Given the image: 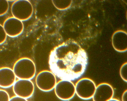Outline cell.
<instances>
[{
	"label": "cell",
	"mask_w": 127,
	"mask_h": 101,
	"mask_svg": "<svg viewBox=\"0 0 127 101\" xmlns=\"http://www.w3.org/2000/svg\"><path fill=\"white\" fill-rule=\"evenodd\" d=\"M12 69L16 77L20 79L30 80L34 76L36 71L33 61L26 57L17 60L13 65Z\"/></svg>",
	"instance_id": "cell-2"
},
{
	"label": "cell",
	"mask_w": 127,
	"mask_h": 101,
	"mask_svg": "<svg viewBox=\"0 0 127 101\" xmlns=\"http://www.w3.org/2000/svg\"><path fill=\"white\" fill-rule=\"evenodd\" d=\"M127 62H125L121 66L120 69V76L123 80L126 82L127 81Z\"/></svg>",
	"instance_id": "cell-13"
},
{
	"label": "cell",
	"mask_w": 127,
	"mask_h": 101,
	"mask_svg": "<svg viewBox=\"0 0 127 101\" xmlns=\"http://www.w3.org/2000/svg\"><path fill=\"white\" fill-rule=\"evenodd\" d=\"M9 7L7 0H0V16L5 14L8 12Z\"/></svg>",
	"instance_id": "cell-12"
},
{
	"label": "cell",
	"mask_w": 127,
	"mask_h": 101,
	"mask_svg": "<svg viewBox=\"0 0 127 101\" xmlns=\"http://www.w3.org/2000/svg\"><path fill=\"white\" fill-rule=\"evenodd\" d=\"M96 86L94 81L87 78H82L75 85V93L80 98L83 100L92 98Z\"/></svg>",
	"instance_id": "cell-4"
},
{
	"label": "cell",
	"mask_w": 127,
	"mask_h": 101,
	"mask_svg": "<svg viewBox=\"0 0 127 101\" xmlns=\"http://www.w3.org/2000/svg\"><path fill=\"white\" fill-rule=\"evenodd\" d=\"M88 62L85 50L76 42L69 40L55 47L49 55L51 71L62 80L77 79L84 72Z\"/></svg>",
	"instance_id": "cell-1"
},
{
	"label": "cell",
	"mask_w": 127,
	"mask_h": 101,
	"mask_svg": "<svg viewBox=\"0 0 127 101\" xmlns=\"http://www.w3.org/2000/svg\"><path fill=\"white\" fill-rule=\"evenodd\" d=\"M16 77L12 69L7 67L0 68V87L7 88L12 86Z\"/></svg>",
	"instance_id": "cell-10"
},
{
	"label": "cell",
	"mask_w": 127,
	"mask_h": 101,
	"mask_svg": "<svg viewBox=\"0 0 127 101\" xmlns=\"http://www.w3.org/2000/svg\"><path fill=\"white\" fill-rule=\"evenodd\" d=\"M52 3L58 9L65 10L69 8L71 4V1L69 0H52Z\"/></svg>",
	"instance_id": "cell-11"
},
{
	"label": "cell",
	"mask_w": 127,
	"mask_h": 101,
	"mask_svg": "<svg viewBox=\"0 0 127 101\" xmlns=\"http://www.w3.org/2000/svg\"><path fill=\"white\" fill-rule=\"evenodd\" d=\"M114 90L112 86L106 83H101L96 87L92 97L93 101H108L113 98Z\"/></svg>",
	"instance_id": "cell-9"
},
{
	"label": "cell",
	"mask_w": 127,
	"mask_h": 101,
	"mask_svg": "<svg viewBox=\"0 0 127 101\" xmlns=\"http://www.w3.org/2000/svg\"><path fill=\"white\" fill-rule=\"evenodd\" d=\"M9 101H28L26 99L15 95L10 98Z\"/></svg>",
	"instance_id": "cell-16"
},
{
	"label": "cell",
	"mask_w": 127,
	"mask_h": 101,
	"mask_svg": "<svg viewBox=\"0 0 127 101\" xmlns=\"http://www.w3.org/2000/svg\"><path fill=\"white\" fill-rule=\"evenodd\" d=\"M54 88L57 96L62 100H70L75 94V85L70 80L62 79L57 83Z\"/></svg>",
	"instance_id": "cell-5"
},
{
	"label": "cell",
	"mask_w": 127,
	"mask_h": 101,
	"mask_svg": "<svg viewBox=\"0 0 127 101\" xmlns=\"http://www.w3.org/2000/svg\"><path fill=\"white\" fill-rule=\"evenodd\" d=\"M36 86L40 90L48 91L54 88L57 83L55 75L51 71L44 70L39 72L35 78Z\"/></svg>",
	"instance_id": "cell-6"
},
{
	"label": "cell",
	"mask_w": 127,
	"mask_h": 101,
	"mask_svg": "<svg viewBox=\"0 0 127 101\" xmlns=\"http://www.w3.org/2000/svg\"><path fill=\"white\" fill-rule=\"evenodd\" d=\"M127 90L123 92L122 96V101H127Z\"/></svg>",
	"instance_id": "cell-17"
},
{
	"label": "cell",
	"mask_w": 127,
	"mask_h": 101,
	"mask_svg": "<svg viewBox=\"0 0 127 101\" xmlns=\"http://www.w3.org/2000/svg\"><path fill=\"white\" fill-rule=\"evenodd\" d=\"M12 86L16 96L26 99L31 97L34 91V84L30 80L18 79Z\"/></svg>",
	"instance_id": "cell-7"
},
{
	"label": "cell",
	"mask_w": 127,
	"mask_h": 101,
	"mask_svg": "<svg viewBox=\"0 0 127 101\" xmlns=\"http://www.w3.org/2000/svg\"><path fill=\"white\" fill-rule=\"evenodd\" d=\"M10 99L9 94L6 91L0 89V101H9Z\"/></svg>",
	"instance_id": "cell-15"
},
{
	"label": "cell",
	"mask_w": 127,
	"mask_h": 101,
	"mask_svg": "<svg viewBox=\"0 0 127 101\" xmlns=\"http://www.w3.org/2000/svg\"><path fill=\"white\" fill-rule=\"evenodd\" d=\"M11 11L13 17L23 21L31 17L33 13V8L29 1L17 0L12 4Z\"/></svg>",
	"instance_id": "cell-3"
},
{
	"label": "cell",
	"mask_w": 127,
	"mask_h": 101,
	"mask_svg": "<svg viewBox=\"0 0 127 101\" xmlns=\"http://www.w3.org/2000/svg\"><path fill=\"white\" fill-rule=\"evenodd\" d=\"M2 26L7 35L12 37L20 35L24 29L22 21L13 16L6 19Z\"/></svg>",
	"instance_id": "cell-8"
},
{
	"label": "cell",
	"mask_w": 127,
	"mask_h": 101,
	"mask_svg": "<svg viewBox=\"0 0 127 101\" xmlns=\"http://www.w3.org/2000/svg\"><path fill=\"white\" fill-rule=\"evenodd\" d=\"M108 101H120L117 99H115V98H112Z\"/></svg>",
	"instance_id": "cell-18"
},
{
	"label": "cell",
	"mask_w": 127,
	"mask_h": 101,
	"mask_svg": "<svg viewBox=\"0 0 127 101\" xmlns=\"http://www.w3.org/2000/svg\"><path fill=\"white\" fill-rule=\"evenodd\" d=\"M7 36L2 25L0 24V45L5 41Z\"/></svg>",
	"instance_id": "cell-14"
}]
</instances>
